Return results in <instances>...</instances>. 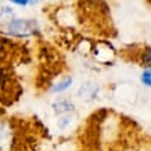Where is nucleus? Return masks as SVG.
<instances>
[{
  "mask_svg": "<svg viewBox=\"0 0 151 151\" xmlns=\"http://www.w3.org/2000/svg\"><path fill=\"white\" fill-rule=\"evenodd\" d=\"M37 29V25L32 19H11L6 27V31L15 36H29Z\"/></svg>",
  "mask_w": 151,
  "mask_h": 151,
  "instance_id": "f257e3e1",
  "label": "nucleus"
},
{
  "mask_svg": "<svg viewBox=\"0 0 151 151\" xmlns=\"http://www.w3.org/2000/svg\"><path fill=\"white\" fill-rule=\"evenodd\" d=\"M11 146V133L4 126V124L0 122V151L10 150Z\"/></svg>",
  "mask_w": 151,
  "mask_h": 151,
  "instance_id": "f03ea898",
  "label": "nucleus"
},
{
  "mask_svg": "<svg viewBox=\"0 0 151 151\" xmlns=\"http://www.w3.org/2000/svg\"><path fill=\"white\" fill-rule=\"evenodd\" d=\"M53 108H54V111L58 114V112H65V111H72L73 110V104H71L69 101L61 100V101L54 103V104H53Z\"/></svg>",
  "mask_w": 151,
  "mask_h": 151,
  "instance_id": "7ed1b4c3",
  "label": "nucleus"
},
{
  "mask_svg": "<svg viewBox=\"0 0 151 151\" xmlns=\"http://www.w3.org/2000/svg\"><path fill=\"white\" fill-rule=\"evenodd\" d=\"M71 83H72V78H71V76H68V78L63 79L60 83H57V85L53 87V92H54V93L63 92V90H65V89H68V87L71 86Z\"/></svg>",
  "mask_w": 151,
  "mask_h": 151,
  "instance_id": "20e7f679",
  "label": "nucleus"
},
{
  "mask_svg": "<svg viewBox=\"0 0 151 151\" xmlns=\"http://www.w3.org/2000/svg\"><path fill=\"white\" fill-rule=\"evenodd\" d=\"M142 81L144 82V85H146V86H150V71H148V69H147L146 72L143 73Z\"/></svg>",
  "mask_w": 151,
  "mask_h": 151,
  "instance_id": "39448f33",
  "label": "nucleus"
}]
</instances>
